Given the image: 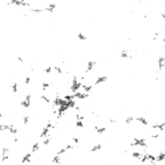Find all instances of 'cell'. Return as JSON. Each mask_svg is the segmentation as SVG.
Instances as JSON below:
<instances>
[{
  "label": "cell",
  "instance_id": "cell-10",
  "mask_svg": "<svg viewBox=\"0 0 165 165\" xmlns=\"http://www.w3.org/2000/svg\"><path fill=\"white\" fill-rule=\"evenodd\" d=\"M51 140H52V139H51V137H47V138H46V139H45V140H43V145H44V146H47V145H50Z\"/></svg>",
  "mask_w": 165,
  "mask_h": 165
},
{
  "label": "cell",
  "instance_id": "cell-8",
  "mask_svg": "<svg viewBox=\"0 0 165 165\" xmlns=\"http://www.w3.org/2000/svg\"><path fill=\"white\" fill-rule=\"evenodd\" d=\"M38 149H39V144L38 143L33 144V146H31V152H37Z\"/></svg>",
  "mask_w": 165,
  "mask_h": 165
},
{
  "label": "cell",
  "instance_id": "cell-2",
  "mask_svg": "<svg viewBox=\"0 0 165 165\" xmlns=\"http://www.w3.org/2000/svg\"><path fill=\"white\" fill-rule=\"evenodd\" d=\"M31 161V153L26 154L25 156L21 158V163H29Z\"/></svg>",
  "mask_w": 165,
  "mask_h": 165
},
{
  "label": "cell",
  "instance_id": "cell-12",
  "mask_svg": "<svg viewBox=\"0 0 165 165\" xmlns=\"http://www.w3.org/2000/svg\"><path fill=\"white\" fill-rule=\"evenodd\" d=\"M66 152H67L66 148H61L59 152H57V154H59V155H62V154H64V153H66Z\"/></svg>",
  "mask_w": 165,
  "mask_h": 165
},
{
  "label": "cell",
  "instance_id": "cell-1",
  "mask_svg": "<svg viewBox=\"0 0 165 165\" xmlns=\"http://www.w3.org/2000/svg\"><path fill=\"white\" fill-rule=\"evenodd\" d=\"M31 94H27L25 97V99L21 101L22 108H29V106H31Z\"/></svg>",
  "mask_w": 165,
  "mask_h": 165
},
{
  "label": "cell",
  "instance_id": "cell-4",
  "mask_svg": "<svg viewBox=\"0 0 165 165\" xmlns=\"http://www.w3.org/2000/svg\"><path fill=\"white\" fill-rule=\"evenodd\" d=\"M52 163H54V164H60V163H61V157H60L59 154H56L55 156L52 158Z\"/></svg>",
  "mask_w": 165,
  "mask_h": 165
},
{
  "label": "cell",
  "instance_id": "cell-9",
  "mask_svg": "<svg viewBox=\"0 0 165 165\" xmlns=\"http://www.w3.org/2000/svg\"><path fill=\"white\" fill-rule=\"evenodd\" d=\"M75 126L78 127V128H83V126H84L83 120H76V123H75Z\"/></svg>",
  "mask_w": 165,
  "mask_h": 165
},
{
  "label": "cell",
  "instance_id": "cell-13",
  "mask_svg": "<svg viewBox=\"0 0 165 165\" xmlns=\"http://www.w3.org/2000/svg\"><path fill=\"white\" fill-rule=\"evenodd\" d=\"M22 121H24V124H28V121H29V117H28V116H25V117L22 118Z\"/></svg>",
  "mask_w": 165,
  "mask_h": 165
},
{
  "label": "cell",
  "instance_id": "cell-15",
  "mask_svg": "<svg viewBox=\"0 0 165 165\" xmlns=\"http://www.w3.org/2000/svg\"><path fill=\"white\" fill-rule=\"evenodd\" d=\"M1 117H2V113H1V112H0V118H1Z\"/></svg>",
  "mask_w": 165,
  "mask_h": 165
},
{
  "label": "cell",
  "instance_id": "cell-11",
  "mask_svg": "<svg viewBox=\"0 0 165 165\" xmlns=\"http://www.w3.org/2000/svg\"><path fill=\"white\" fill-rule=\"evenodd\" d=\"M9 157H8V154H2V157H1V161L2 162H6V161L8 160Z\"/></svg>",
  "mask_w": 165,
  "mask_h": 165
},
{
  "label": "cell",
  "instance_id": "cell-14",
  "mask_svg": "<svg viewBox=\"0 0 165 165\" xmlns=\"http://www.w3.org/2000/svg\"><path fill=\"white\" fill-rule=\"evenodd\" d=\"M9 149L8 148H2V154H8Z\"/></svg>",
  "mask_w": 165,
  "mask_h": 165
},
{
  "label": "cell",
  "instance_id": "cell-6",
  "mask_svg": "<svg viewBox=\"0 0 165 165\" xmlns=\"http://www.w3.org/2000/svg\"><path fill=\"white\" fill-rule=\"evenodd\" d=\"M10 125H7V124H0V132H3V130H8Z\"/></svg>",
  "mask_w": 165,
  "mask_h": 165
},
{
  "label": "cell",
  "instance_id": "cell-3",
  "mask_svg": "<svg viewBox=\"0 0 165 165\" xmlns=\"http://www.w3.org/2000/svg\"><path fill=\"white\" fill-rule=\"evenodd\" d=\"M50 129H51V128H48L47 126L44 127V128H43V130H42V133H41V135H39V136H41V138L48 136V132H50Z\"/></svg>",
  "mask_w": 165,
  "mask_h": 165
},
{
  "label": "cell",
  "instance_id": "cell-7",
  "mask_svg": "<svg viewBox=\"0 0 165 165\" xmlns=\"http://www.w3.org/2000/svg\"><path fill=\"white\" fill-rule=\"evenodd\" d=\"M39 98H41V100L45 101V102H46V103H51V99L48 98L47 95H45V94H42V95H41V97H39Z\"/></svg>",
  "mask_w": 165,
  "mask_h": 165
},
{
  "label": "cell",
  "instance_id": "cell-5",
  "mask_svg": "<svg viewBox=\"0 0 165 165\" xmlns=\"http://www.w3.org/2000/svg\"><path fill=\"white\" fill-rule=\"evenodd\" d=\"M8 132L10 133V134H12V135H16L17 133H18V130H17V128L14 126V125H10V127H9V129H8Z\"/></svg>",
  "mask_w": 165,
  "mask_h": 165
}]
</instances>
